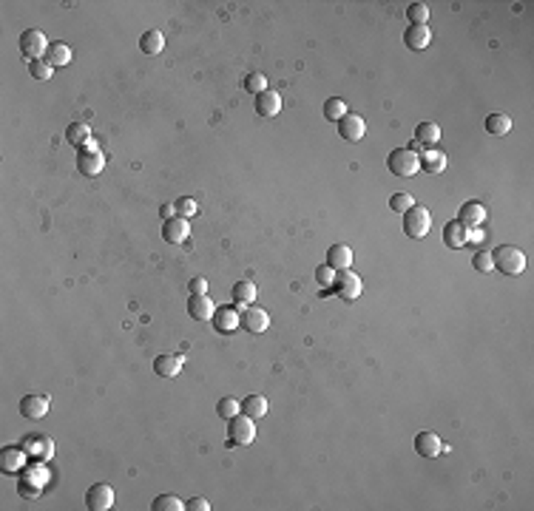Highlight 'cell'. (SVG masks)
I'll return each mask as SVG.
<instances>
[{
  "mask_svg": "<svg viewBox=\"0 0 534 511\" xmlns=\"http://www.w3.org/2000/svg\"><path fill=\"white\" fill-rule=\"evenodd\" d=\"M486 131L492 137H506L511 131V120L506 117V114H489V117H486Z\"/></svg>",
  "mask_w": 534,
  "mask_h": 511,
  "instance_id": "32",
  "label": "cell"
},
{
  "mask_svg": "<svg viewBox=\"0 0 534 511\" xmlns=\"http://www.w3.org/2000/svg\"><path fill=\"white\" fill-rule=\"evenodd\" d=\"M51 71H54V68H51L46 60H31V63H29V74H31L34 80H49Z\"/></svg>",
  "mask_w": 534,
  "mask_h": 511,
  "instance_id": "40",
  "label": "cell"
},
{
  "mask_svg": "<svg viewBox=\"0 0 534 511\" xmlns=\"http://www.w3.org/2000/svg\"><path fill=\"white\" fill-rule=\"evenodd\" d=\"M387 168L392 176H400V179H409L421 170V159H418V150L412 148H395L392 154L387 157Z\"/></svg>",
  "mask_w": 534,
  "mask_h": 511,
  "instance_id": "2",
  "label": "cell"
},
{
  "mask_svg": "<svg viewBox=\"0 0 534 511\" xmlns=\"http://www.w3.org/2000/svg\"><path fill=\"white\" fill-rule=\"evenodd\" d=\"M407 17H409V26H427L429 23V6L427 3H409Z\"/></svg>",
  "mask_w": 534,
  "mask_h": 511,
  "instance_id": "35",
  "label": "cell"
},
{
  "mask_svg": "<svg viewBox=\"0 0 534 511\" xmlns=\"http://www.w3.org/2000/svg\"><path fill=\"white\" fill-rule=\"evenodd\" d=\"M239 318H242V327H244L247 332H256V335L270 327V315H267V310H262V307H256V304L244 307V310L239 313Z\"/></svg>",
  "mask_w": 534,
  "mask_h": 511,
  "instance_id": "13",
  "label": "cell"
},
{
  "mask_svg": "<svg viewBox=\"0 0 534 511\" xmlns=\"http://www.w3.org/2000/svg\"><path fill=\"white\" fill-rule=\"evenodd\" d=\"M88 140H91V128H88V122H71V125L66 128V142H68V145L83 148Z\"/></svg>",
  "mask_w": 534,
  "mask_h": 511,
  "instance_id": "31",
  "label": "cell"
},
{
  "mask_svg": "<svg viewBox=\"0 0 534 511\" xmlns=\"http://www.w3.org/2000/svg\"><path fill=\"white\" fill-rule=\"evenodd\" d=\"M418 159H421V170H427V174H441L446 168V154L437 148H424L418 154Z\"/></svg>",
  "mask_w": 534,
  "mask_h": 511,
  "instance_id": "23",
  "label": "cell"
},
{
  "mask_svg": "<svg viewBox=\"0 0 534 511\" xmlns=\"http://www.w3.org/2000/svg\"><path fill=\"white\" fill-rule=\"evenodd\" d=\"M472 267L478 270V273H492V270H494V264H492V253H486V250L474 253V256H472Z\"/></svg>",
  "mask_w": 534,
  "mask_h": 511,
  "instance_id": "41",
  "label": "cell"
},
{
  "mask_svg": "<svg viewBox=\"0 0 534 511\" xmlns=\"http://www.w3.org/2000/svg\"><path fill=\"white\" fill-rule=\"evenodd\" d=\"M188 287H190V296H207V278H190V284H188Z\"/></svg>",
  "mask_w": 534,
  "mask_h": 511,
  "instance_id": "43",
  "label": "cell"
},
{
  "mask_svg": "<svg viewBox=\"0 0 534 511\" xmlns=\"http://www.w3.org/2000/svg\"><path fill=\"white\" fill-rule=\"evenodd\" d=\"M174 207H177V216H182V219H190V216L199 213L196 199H190V196H179V199L174 202Z\"/></svg>",
  "mask_w": 534,
  "mask_h": 511,
  "instance_id": "37",
  "label": "cell"
},
{
  "mask_svg": "<svg viewBox=\"0 0 534 511\" xmlns=\"http://www.w3.org/2000/svg\"><path fill=\"white\" fill-rule=\"evenodd\" d=\"M256 284L253 281H247V278H242V281H236L233 284V290H231V296H233V301L239 307H251L253 301H256Z\"/></svg>",
  "mask_w": 534,
  "mask_h": 511,
  "instance_id": "29",
  "label": "cell"
},
{
  "mask_svg": "<svg viewBox=\"0 0 534 511\" xmlns=\"http://www.w3.org/2000/svg\"><path fill=\"white\" fill-rule=\"evenodd\" d=\"M151 508L154 511H185V503L177 495H160V497H154Z\"/></svg>",
  "mask_w": 534,
  "mask_h": 511,
  "instance_id": "34",
  "label": "cell"
},
{
  "mask_svg": "<svg viewBox=\"0 0 534 511\" xmlns=\"http://www.w3.org/2000/svg\"><path fill=\"white\" fill-rule=\"evenodd\" d=\"M188 511H211V503H207L205 497H194V500H188L185 503Z\"/></svg>",
  "mask_w": 534,
  "mask_h": 511,
  "instance_id": "45",
  "label": "cell"
},
{
  "mask_svg": "<svg viewBox=\"0 0 534 511\" xmlns=\"http://www.w3.org/2000/svg\"><path fill=\"white\" fill-rule=\"evenodd\" d=\"M49 40H46V34L40 31V29H26L23 34H21V54L26 57V60L31 63V60H43L46 57V51H49Z\"/></svg>",
  "mask_w": 534,
  "mask_h": 511,
  "instance_id": "6",
  "label": "cell"
},
{
  "mask_svg": "<svg viewBox=\"0 0 534 511\" xmlns=\"http://www.w3.org/2000/svg\"><path fill=\"white\" fill-rule=\"evenodd\" d=\"M432 43V29L429 26H409L404 31V46L409 51H424Z\"/></svg>",
  "mask_w": 534,
  "mask_h": 511,
  "instance_id": "19",
  "label": "cell"
},
{
  "mask_svg": "<svg viewBox=\"0 0 534 511\" xmlns=\"http://www.w3.org/2000/svg\"><path fill=\"white\" fill-rule=\"evenodd\" d=\"M216 304L207 296H190L188 298V315L194 321H214Z\"/></svg>",
  "mask_w": 534,
  "mask_h": 511,
  "instance_id": "18",
  "label": "cell"
},
{
  "mask_svg": "<svg viewBox=\"0 0 534 511\" xmlns=\"http://www.w3.org/2000/svg\"><path fill=\"white\" fill-rule=\"evenodd\" d=\"M43 60H46L51 68H63V66H68V63H71V49H68L63 40H57V43H51V46H49V51H46Z\"/></svg>",
  "mask_w": 534,
  "mask_h": 511,
  "instance_id": "28",
  "label": "cell"
},
{
  "mask_svg": "<svg viewBox=\"0 0 534 511\" xmlns=\"http://www.w3.org/2000/svg\"><path fill=\"white\" fill-rule=\"evenodd\" d=\"M253 441H256L253 418H247L244 412H239L236 418L227 421V446H251Z\"/></svg>",
  "mask_w": 534,
  "mask_h": 511,
  "instance_id": "3",
  "label": "cell"
},
{
  "mask_svg": "<svg viewBox=\"0 0 534 511\" xmlns=\"http://www.w3.org/2000/svg\"><path fill=\"white\" fill-rule=\"evenodd\" d=\"M492 264L494 270L500 276H520L526 270V253L520 248H514V244H500V248H494L492 253Z\"/></svg>",
  "mask_w": 534,
  "mask_h": 511,
  "instance_id": "1",
  "label": "cell"
},
{
  "mask_svg": "<svg viewBox=\"0 0 534 511\" xmlns=\"http://www.w3.org/2000/svg\"><path fill=\"white\" fill-rule=\"evenodd\" d=\"M188 236H190V224H188V219H182V216H174V219H168V222L162 224V239H165L168 244H182Z\"/></svg>",
  "mask_w": 534,
  "mask_h": 511,
  "instance_id": "17",
  "label": "cell"
},
{
  "mask_svg": "<svg viewBox=\"0 0 534 511\" xmlns=\"http://www.w3.org/2000/svg\"><path fill=\"white\" fill-rule=\"evenodd\" d=\"M415 451L421 454V458L432 460V458H437L441 451H446V446H444V441L437 438L435 432H421V434H415Z\"/></svg>",
  "mask_w": 534,
  "mask_h": 511,
  "instance_id": "15",
  "label": "cell"
},
{
  "mask_svg": "<svg viewBox=\"0 0 534 511\" xmlns=\"http://www.w3.org/2000/svg\"><path fill=\"white\" fill-rule=\"evenodd\" d=\"M415 142L421 145V148H435L437 142H441V125L432 122V120L418 122V128H415Z\"/></svg>",
  "mask_w": 534,
  "mask_h": 511,
  "instance_id": "21",
  "label": "cell"
},
{
  "mask_svg": "<svg viewBox=\"0 0 534 511\" xmlns=\"http://www.w3.org/2000/svg\"><path fill=\"white\" fill-rule=\"evenodd\" d=\"M316 281L321 284V287H333V281H335V270L327 267V264H321V267H316Z\"/></svg>",
  "mask_w": 534,
  "mask_h": 511,
  "instance_id": "42",
  "label": "cell"
},
{
  "mask_svg": "<svg viewBox=\"0 0 534 511\" xmlns=\"http://www.w3.org/2000/svg\"><path fill=\"white\" fill-rule=\"evenodd\" d=\"M444 244L446 248H452V250H461V248H466V227L461 224V222H446V227H444Z\"/></svg>",
  "mask_w": 534,
  "mask_h": 511,
  "instance_id": "26",
  "label": "cell"
},
{
  "mask_svg": "<svg viewBox=\"0 0 534 511\" xmlns=\"http://www.w3.org/2000/svg\"><path fill=\"white\" fill-rule=\"evenodd\" d=\"M364 134H367V122L358 114H347V117L338 120V137L344 142H358L364 140Z\"/></svg>",
  "mask_w": 534,
  "mask_h": 511,
  "instance_id": "12",
  "label": "cell"
},
{
  "mask_svg": "<svg viewBox=\"0 0 534 511\" xmlns=\"http://www.w3.org/2000/svg\"><path fill=\"white\" fill-rule=\"evenodd\" d=\"M242 412L247 415V418H267V397L264 395H247L244 401H242Z\"/></svg>",
  "mask_w": 534,
  "mask_h": 511,
  "instance_id": "30",
  "label": "cell"
},
{
  "mask_svg": "<svg viewBox=\"0 0 534 511\" xmlns=\"http://www.w3.org/2000/svg\"><path fill=\"white\" fill-rule=\"evenodd\" d=\"M216 412L222 415L225 421H231V418H236V415L242 412V404L236 401V397H222V401L216 404Z\"/></svg>",
  "mask_w": 534,
  "mask_h": 511,
  "instance_id": "36",
  "label": "cell"
},
{
  "mask_svg": "<svg viewBox=\"0 0 534 511\" xmlns=\"http://www.w3.org/2000/svg\"><path fill=\"white\" fill-rule=\"evenodd\" d=\"M244 91H251L253 94V97H259V94L262 91H267V77H264V74H247V77H244Z\"/></svg>",
  "mask_w": 534,
  "mask_h": 511,
  "instance_id": "38",
  "label": "cell"
},
{
  "mask_svg": "<svg viewBox=\"0 0 534 511\" xmlns=\"http://www.w3.org/2000/svg\"><path fill=\"white\" fill-rule=\"evenodd\" d=\"M105 168V154L97 148V140H88L83 148H77V170L83 176H97Z\"/></svg>",
  "mask_w": 534,
  "mask_h": 511,
  "instance_id": "4",
  "label": "cell"
},
{
  "mask_svg": "<svg viewBox=\"0 0 534 511\" xmlns=\"http://www.w3.org/2000/svg\"><path fill=\"white\" fill-rule=\"evenodd\" d=\"M29 460L31 458L26 454L23 446H3L0 449V471H3V475H21Z\"/></svg>",
  "mask_w": 534,
  "mask_h": 511,
  "instance_id": "9",
  "label": "cell"
},
{
  "mask_svg": "<svg viewBox=\"0 0 534 511\" xmlns=\"http://www.w3.org/2000/svg\"><path fill=\"white\" fill-rule=\"evenodd\" d=\"M21 415L29 421H40L49 415V395H40V392H31V395H23L21 397Z\"/></svg>",
  "mask_w": 534,
  "mask_h": 511,
  "instance_id": "11",
  "label": "cell"
},
{
  "mask_svg": "<svg viewBox=\"0 0 534 511\" xmlns=\"http://www.w3.org/2000/svg\"><path fill=\"white\" fill-rule=\"evenodd\" d=\"M154 372L160 378H177L182 372V358L179 355H157L154 358Z\"/></svg>",
  "mask_w": 534,
  "mask_h": 511,
  "instance_id": "25",
  "label": "cell"
},
{
  "mask_svg": "<svg viewBox=\"0 0 534 511\" xmlns=\"http://www.w3.org/2000/svg\"><path fill=\"white\" fill-rule=\"evenodd\" d=\"M333 290L338 298H344V301H355L361 296V290H364V284H361V276L353 273V270H338L335 273V281H333Z\"/></svg>",
  "mask_w": 534,
  "mask_h": 511,
  "instance_id": "7",
  "label": "cell"
},
{
  "mask_svg": "<svg viewBox=\"0 0 534 511\" xmlns=\"http://www.w3.org/2000/svg\"><path fill=\"white\" fill-rule=\"evenodd\" d=\"M140 51L154 57V54H162L165 51V34L157 31V29H148L142 37H140Z\"/></svg>",
  "mask_w": 534,
  "mask_h": 511,
  "instance_id": "27",
  "label": "cell"
},
{
  "mask_svg": "<svg viewBox=\"0 0 534 511\" xmlns=\"http://www.w3.org/2000/svg\"><path fill=\"white\" fill-rule=\"evenodd\" d=\"M412 205H415V199L409 194H392L390 196V211H395V213H407Z\"/></svg>",
  "mask_w": 534,
  "mask_h": 511,
  "instance_id": "39",
  "label": "cell"
},
{
  "mask_svg": "<svg viewBox=\"0 0 534 511\" xmlns=\"http://www.w3.org/2000/svg\"><path fill=\"white\" fill-rule=\"evenodd\" d=\"M40 463H34V469H23L21 471V480H17V491H21L23 497L34 500V497H40L43 495V483H40V469H37Z\"/></svg>",
  "mask_w": 534,
  "mask_h": 511,
  "instance_id": "14",
  "label": "cell"
},
{
  "mask_svg": "<svg viewBox=\"0 0 534 511\" xmlns=\"http://www.w3.org/2000/svg\"><path fill=\"white\" fill-rule=\"evenodd\" d=\"M483 244L486 241V231H481V227H466V244Z\"/></svg>",
  "mask_w": 534,
  "mask_h": 511,
  "instance_id": "44",
  "label": "cell"
},
{
  "mask_svg": "<svg viewBox=\"0 0 534 511\" xmlns=\"http://www.w3.org/2000/svg\"><path fill=\"white\" fill-rule=\"evenodd\" d=\"M236 327H242V318H239V310L236 307H222L214 313V330L227 335V332H233Z\"/></svg>",
  "mask_w": 534,
  "mask_h": 511,
  "instance_id": "20",
  "label": "cell"
},
{
  "mask_svg": "<svg viewBox=\"0 0 534 511\" xmlns=\"http://www.w3.org/2000/svg\"><path fill=\"white\" fill-rule=\"evenodd\" d=\"M486 219V207L481 202H463L461 205V213H457V222L463 227H481Z\"/></svg>",
  "mask_w": 534,
  "mask_h": 511,
  "instance_id": "22",
  "label": "cell"
},
{
  "mask_svg": "<svg viewBox=\"0 0 534 511\" xmlns=\"http://www.w3.org/2000/svg\"><path fill=\"white\" fill-rule=\"evenodd\" d=\"M114 506V488L108 483H94L86 488V508L91 511H108Z\"/></svg>",
  "mask_w": 534,
  "mask_h": 511,
  "instance_id": "10",
  "label": "cell"
},
{
  "mask_svg": "<svg viewBox=\"0 0 534 511\" xmlns=\"http://www.w3.org/2000/svg\"><path fill=\"white\" fill-rule=\"evenodd\" d=\"M253 108H256V114L259 117H264V120H273V117H279V111H281V94L279 91H262L259 97H256V103H253Z\"/></svg>",
  "mask_w": 534,
  "mask_h": 511,
  "instance_id": "16",
  "label": "cell"
},
{
  "mask_svg": "<svg viewBox=\"0 0 534 511\" xmlns=\"http://www.w3.org/2000/svg\"><path fill=\"white\" fill-rule=\"evenodd\" d=\"M327 267H333L335 273L353 267V250L347 248V244H333V248L327 250Z\"/></svg>",
  "mask_w": 534,
  "mask_h": 511,
  "instance_id": "24",
  "label": "cell"
},
{
  "mask_svg": "<svg viewBox=\"0 0 534 511\" xmlns=\"http://www.w3.org/2000/svg\"><path fill=\"white\" fill-rule=\"evenodd\" d=\"M160 216H162L165 222H168V219H174V216H177V207H174V202L162 205V207H160Z\"/></svg>",
  "mask_w": 534,
  "mask_h": 511,
  "instance_id": "46",
  "label": "cell"
},
{
  "mask_svg": "<svg viewBox=\"0 0 534 511\" xmlns=\"http://www.w3.org/2000/svg\"><path fill=\"white\" fill-rule=\"evenodd\" d=\"M347 105L344 100H338V97H330L327 103H324V120H330V122H338L341 117H347Z\"/></svg>",
  "mask_w": 534,
  "mask_h": 511,
  "instance_id": "33",
  "label": "cell"
},
{
  "mask_svg": "<svg viewBox=\"0 0 534 511\" xmlns=\"http://www.w3.org/2000/svg\"><path fill=\"white\" fill-rule=\"evenodd\" d=\"M21 446L26 449V454L34 463H46L54 454V441L49 438V434H26Z\"/></svg>",
  "mask_w": 534,
  "mask_h": 511,
  "instance_id": "8",
  "label": "cell"
},
{
  "mask_svg": "<svg viewBox=\"0 0 534 511\" xmlns=\"http://www.w3.org/2000/svg\"><path fill=\"white\" fill-rule=\"evenodd\" d=\"M429 227H432V216H429L427 207L412 205L409 211L404 213V233L409 239H424L429 233Z\"/></svg>",
  "mask_w": 534,
  "mask_h": 511,
  "instance_id": "5",
  "label": "cell"
}]
</instances>
